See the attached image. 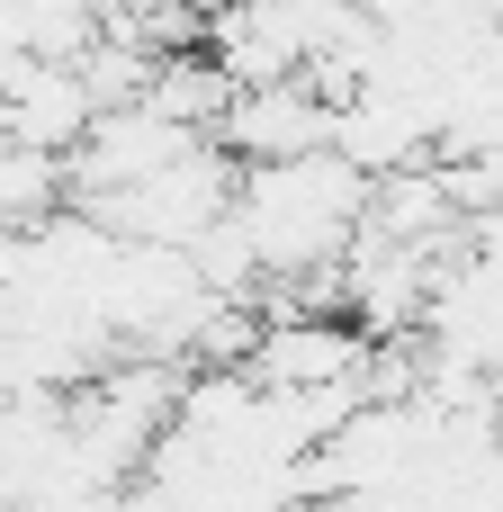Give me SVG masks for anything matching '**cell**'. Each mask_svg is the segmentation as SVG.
<instances>
[{"instance_id": "obj_1", "label": "cell", "mask_w": 503, "mask_h": 512, "mask_svg": "<svg viewBox=\"0 0 503 512\" xmlns=\"http://www.w3.org/2000/svg\"><path fill=\"white\" fill-rule=\"evenodd\" d=\"M369 198H378V180L351 171L342 153H297V162H252L234 180V225H243L261 279H324L351 261Z\"/></svg>"}, {"instance_id": "obj_2", "label": "cell", "mask_w": 503, "mask_h": 512, "mask_svg": "<svg viewBox=\"0 0 503 512\" xmlns=\"http://www.w3.org/2000/svg\"><path fill=\"white\" fill-rule=\"evenodd\" d=\"M216 144L234 162H297V153H333V99L315 81H270V90H234V108L216 117Z\"/></svg>"}]
</instances>
